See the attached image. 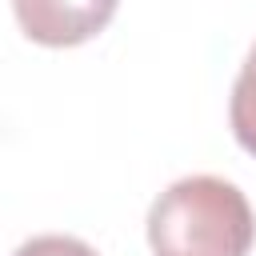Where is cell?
<instances>
[{
	"instance_id": "obj_3",
	"label": "cell",
	"mask_w": 256,
	"mask_h": 256,
	"mask_svg": "<svg viewBox=\"0 0 256 256\" xmlns=\"http://www.w3.org/2000/svg\"><path fill=\"white\" fill-rule=\"evenodd\" d=\"M228 120H232V136L244 152L256 156V44L232 84V104H228Z\"/></svg>"
},
{
	"instance_id": "obj_2",
	"label": "cell",
	"mask_w": 256,
	"mask_h": 256,
	"mask_svg": "<svg viewBox=\"0 0 256 256\" xmlns=\"http://www.w3.org/2000/svg\"><path fill=\"white\" fill-rule=\"evenodd\" d=\"M120 0H12L28 40L44 48H72L108 28Z\"/></svg>"
},
{
	"instance_id": "obj_4",
	"label": "cell",
	"mask_w": 256,
	"mask_h": 256,
	"mask_svg": "<svg viewBox=\"0 0 256 256\" xmlns=\"http://www.w3.org/2000/svg\"><path fill=\"white\" fill-rule=\"evenodd\" d=\"M16 256H96V248H88L76 236H32L16 248Z\"/></svg>"
},
{
	"instance_id": "obj_1",
	"label": "cell",
	"mask_w": 256,
	"mask_h": 256,
	"mask_svg": "<svg viewBox=\"0 0 256 256\" xmlns=\"http://www.w3.org/2000/svg\"><path fill=\"white\" fill-rule=\"evenodd\" d=\"M256 236L244 192L220 176H184L148 212L156 256H248Z\"/></svg>"
}]
</instances>
